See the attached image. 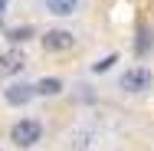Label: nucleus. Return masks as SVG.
I'll return each instance as SVG.
<instances>
[{
    "label": "nucleus",
    "instance_id": "obj_1",
    "mask_svg": "<svg viewBox=\"0 0 154 151\" xmlns=\"http://www.w3.org/2000/svg\"><path fill=\"white\" fill-rule=\"evenodd\" d=\"M43 135H46V128H43V121L39 118H20L13 128H10V141L17 145V148H36L39 141H43Z\"/></svg>",
    "mask_w": 154,
    "mask_h": 151
},
{
    "label": "nucleus",
    "instance_id": "obj_2",
    "mask_svg": "<svg viewBox=\"0 0 154 151\" xmlns=\"http://www.w3.org/2000/svg\"><path fill=\"white\" fill-rule=\"evenodd\" d=\"M118 86H122L125 92H131V95H141V92H148L154 86V72L148 69V66H131V69L122 72Z\"/></svg>",
    "mask_w": 154,
    "mask_h": 151
},
{
    "label": "nucleus",
    "instance_id": "obj_3",
    "mask_svg": "<svg viewBox=\"0 0 154 151\" xmlns=\"http://www.w3.org/2000/svg\"><path fill=\"white\" fill-rule=\"evenodd\" d=\"M95 141H98V128H92V125H79V128H72L66 135V148L69 151H92Z\"/></svg>",
    "mask_w": 154,
    "mask_h": 151
},
{
    "label": "nucleus",
    "instance_id": "obj_4",
    "mask_svg": "<svg viewBox=\"0 0 154 151\" xmlns=\"http://www.w3.org/2000/svg\"><path fill=\"white\" fill-rule=\"evenodd\" d=\"M75 46V33L72 30H46L43 33V49L46 53H66Z\"/></svg>",
    "mask_w": 154,
    "mask_h": 151
},
{
    "label": "nucleus",
    "instance_id": "obj_5",
    "mask_svg": "<svg viewBox=\"0 0 154 151\" xmlns=\"http://www.w3.org/2000/svg\"><path fill=\"white\" fill-rule=\"evenodd\" d=\"M3 102L7 105H26V102H33V86L30 82H10L7 89H3Z\"/></svg>",
    "mask_w": 154,
    "mask_h": 151
},
{
    "label": "nucleus",
    "instance_id": "obj_6",
    "mask_svg": "<svg viewBox=\"0 0 154 151\" xmlns=\"http://www.w3.org/2000/svg\"><path fill=\"white\" fill-rule=\"evenodd\" d=\"M23 66H26V59H23L20 49H7V53H0V76H17Z\"/></svg>",
    "mask_w": 154,
    "mask_h": 151
},
{
    "label": "nucleus",
    "instance_id": "obj_7",
    "mask_svg": "<svg viewBox=\"0 0 154 151\" xmlns=\"http://www.w3.org/2000/svg\"><path fill=\"white\" fill-rule=\"evenodd\" d=\"M62 79H56V76H46V79H39V82H33V95H62Z\"/></svg>",
    "mask_w": 154,
    "mask_h": 151
},
{
    "label": "nucleus",
    "instance_id": "obj_8",
    "mask_svg": "<svg viewBox=\"0 0 154 151\" xmlns=\"http://www.w3.org/2000/svg\"><path fill=\"white\" fill-rule=\"evenodd\" d=\"M79 3H82V0H46V10H49L53 17H72V13L79 10Z\"/></svg>",
    "mask_w": 154,
    "mask_h": 151
},
{
    "label": "nucleus",
    "instance_id": "obj_9",
    "mask_svg": "<svg viewBox=\"0 0 154 151\" xmlns=\"http://www.w3.org/2000/svg\"><path fill=\"white\" fill-rule=\"evenodd\" d=\"M151 46H154V33L141 23V27H138V43H134V53H138V56H148V53H151Z\"/></svg>",
    "mask_w": 154,
    "mask_h": 151
},
{
    "label": "nucleus",
    "instance_id": "obj_10",
    "mask_svg": "<svg viewBox=\"0 0 154 151\" xmlns=\"http://www.w3.org/2000/svg\"><path fill=\"white\" fill-rule=\"evenodd\" d=\"M115 62H118V53H108V56H102L98 62H92V72H95V76H98V72H108Z\"/></svg>",
    "mask_w": 154,
    "mask_h": 151
},
{
    "label": "nucleus",
    "instance_id": "obj_11",
    "mask_svg": "<svg viewBox=\"0 0 154 151\" xmlns=\"http://www.w3.org/2000/svg\"><path fill=\"white\" fill-rule=\"evenodd\" d=\"M30 36H33L30 27H13V30H7V39H10V43H26Z\"/></svg>",
    "mask_w": 154,
    "mask_h": 151
},
{
    "label": "nucleus",
    "instance_id": "obj_12",
    "mask_svg": "<svg viewBox=\"0 0 154 151\" xmlns=\"http://www.w3.org/2000/svg\"><path fill=\"white\" fill-rule=\"evenodd\" d=\"M3 13H7V0H0V17H3Z\"/></svg>",
    "mask_w": 154,
    "mask_h": 151
}]
</instances>
